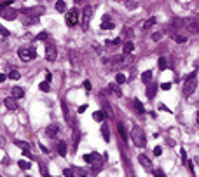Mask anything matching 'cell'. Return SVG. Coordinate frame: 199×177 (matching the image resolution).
I'll return each instance as SVG.
<instances>
[{
    "label": "cell",
    "instance_id": "cell-4",
    "mask_svg": "<svg viewBox=\"0 0 199 177\" xmlns=\"http://www.w3.org/2000/svg\"><path fill=\"white\" fill-rule=\"evenodd\" d=\"M65 21H66V25H68V26H75V25H77V21H79V11H75V9L68 11V12H66V16H65Z\"/></svg>",
    "mask_w": 199,
    "mask_h": 177
},
{
    "label": "cell",
    "instance_id": "cell-32",
    "mask_svg": "<svg viewBox=\"0 0 199 177\" xmlns=\"http://www.w3.org/2000/svg\"><path fill=\"white\" fill-rule=\"evenodd\" d=\"M166 65H168V63H166V58H159V68H161V70H164V68H166Z\"/></svg>",
    "mask_w": 199,
    "mask_h": 177
},
{
    "label": "cell",
    "instance_id": "cell-15",
    "mask_svg": "<svg viewBox=\"0 0 199 177\" xmlns=\"http://www.w3.org/2000/svg\"><path fill=\"white\" fill-rule=\"evenodd\" d=\"M101 133H103V140L105 142H110V130H108V125L107 123L101 125Z\"/></svg>",
    "mask_w": 199,
    "mask_h": 177
},
{
    "label": "cell",
    "instance_id": "cell-44",
    "mask_svg": "<svg viewBox=\"0 0 199 177\" xmlns=\"http://www.w3.org/2000/svg\"><path fill=\"white\" fill-rule=\"evenodd\" d=\"M196 121H198V126H199V112H198V116H196Z\"/></svg>",
    "mask_w": 199,
    "mask_h": 177
},
{
    "label": "cell",
    "instance_id": "cell-43",
    "mask_svg": "<svg viewBox=\"0 0 199 177\" xmlns=\"http://www.w3.org/2000/svg\"><path fill=\"white\" fill-rule=\"evenodd\" d=\"M5 79H7V75H5V74H0V83H3Z\"/></svg>",
    "mask_w": 199,
    "mask_h": 177
},
{
    "label": "cell",
    "instance_id": "cell-28",
    "mask_svg": "<svg viewBox=\"0 0 199 177\" xmlns=\"http://www.w3.org/2000/svg\"><path fill=\"white\" fill-rule=\"evenodd\" d=\"M150 79H152V72H150V70H147V72L142 74V81H143V83H149Z\"/></svg>",
    "mask_w": 199,
    "mask_h": 177
},
{
    "label": "cell",
    "instance_id": "cell-46",
    "mask_svg": "<svg viewBox=\"0 0 199 177\" xmlns=\"http://www.w3.org/2000/svg\"><path fill=\"white\" fill-rule=\"evenodd\" d=\"M194 161H196V163H198V165H199V158H196V160H194Z\"/></svg>",
    "mask_w": 199,
    "mask_h": 177
},
{
    "label": "cell",
    "instance_id": "cell-36",
    "mask_svg": "<svg viewBox=\"0 0 199 177\" xmlns=\"http://www.w3.org/2000/svg\"><path fill=\"white\" fill-rule=\"evenodd\" d=\"M154 154H156V156H161V154H163V149H161V147H154Z\"/></svg>",
    "mask_w": 199,
    "mask_h": 177
},
{
    "label": "cell",
    "instance_id": "cell-24",
    "mask_svg": "<svg viewBox=\"0 0 199 177\" xmlns=\"http://www.w3.org/2000/svg\"><path fill=\"white\" fill-rule=\"evenodd\" d=\"M54 7H56V11H59V12H65V9H66V4H65L63 0H58Z\"/></svg>",
    "mask_w": 199,
    "mask_h": 177
},
{
    "label": "cell",
    "instance_id": "cell-9",
    "mask_svg": "<svg viewBox=\"0 0 199 177\" xmlns=\"http://www.w3.org/2000/svg\"><path fill=\"white\" fill-rule=\"evenodd\" d=\"M58 133H59V126L58 125H49L47 128H45V137H49V139H54V137H58Z\"/></svg>",
    "mask_w": 199,
    "mask_h": 177
},
{
    "label": "cell",
    "instance_id": "cell-42",
    "mask_svg": "<svg viewBox=\"0 0 199 177\" xmlns=\"http://www.w3.org/2000/svg\"><path fill=\"white\" fill-rule=\"evenodd\" d=\"M152 172H154L156 176H164V174H163V170H152Z\"/></svg>",
    "mask_w": 199,
    "mask_h": 177
},
{
    "label": "cell",
    "instance_id": "cell-39",
    "mask_svg": "<svg viewBox=\"0 0 199 177\" xmlns=\"http://www.w3.org/2000/svg\"><path fill=\"white\" fill-rule=\"evenodd\" d=\"M0 33H2V35H3V37H7V35H9V32H7V30H5V28H2V26H0Z\"/></svg>",
    "mask_w": 199,
    "mask_h": 177
},
{
    "label": "cell",
    "instance_id": "cell-16",
    "mask_svg": "<svg viewBox=\"0 0 199 177\" xmlns=\"http://www.w3.org/2000/svg\"><path fill=\"white\" fill-rule=\"evenodd\" d=\"M117 130H119V133H121L122 140H124V142H128V140H129V135L126 133V128H124V125H122V123H117Z\"/></svg>",
    "mask_w": 199,
    "mask_h": 177
},
{
    "label": "cell",
    "instance_id": "cell-10",
    "mask_svg": "<svg viewBox=\"0 0 199 177\" xmlns=\"http://www.w3.org/2000/svg\"><path fill=\"white\" fill-rule=\"evenodd\" d=\"M17 98L16 97H7L5 100H3V104H5V107L9 109V111H16L17 109V102H16Z\"/></svg>",
    "mask_w": 199,
    "mask_h": 177
},
{
    "label": "cell",
    "instance_id": "cell-7",
    "mask_svg": "<svg viewBox=\"0 0 199 177\" xmlns=\"http://www.w3.org/2000/svg\"><path fill=\"white\" fill-rule=\"evenodd\" d=\"M91 16H93V7H91V5H86V7L82 9V25H84V26H87Z\"/></svg>",
    "mask_w": 199,
    "mask_h": 177
},
{
    "label": "cell",
    "instance_id": "cell-13",
    "mask_svg": "<svg viewBox=\"0 0 199 177\" xmlns=\"http://www.w3.org/2000/svg\"><path fill=\"white\" fill-rule=\"evenodd\" d=\"M100 102H101V105H103V111H105V114H107V116H110V118H114V112H112V107H110V104H108L105 98H100Z\"/></svg>",
    "mask_w": 199,
    "mask_h": 177
},
{
    "label": "cell",
    "instance_id": "cell-35",
    "mask_svg": "<svg viewBox=\"0 0 199 177\" xmlns=\"http://www.w3.org/2000/svg\"><path fill=\"white\" fill-rule=\"evenodd\" d=\"M161 37H163V33H154V35H152V40L157 42V40H161Z\"/></svg>",
    "mask_w": 199,
    "mask_h": 177
},
{
    "label": "cell",
    "instance_id": "cell-5",
    "mask_svg": "<svg viewBox=\"0 0 199 177\" xmlns=\"http://www.w3.org/2000/svg\"><path fill=\"white\" fill-rule=\"evenodd\" d=\"M56 56H58L56 46H54V44H47V46H45V60H47V61H54Z\"/></svg>",
    "mask_w": 199,
    "mask_h": 177
},
{
    "label": "cell",
    "instance_id": "cell-3",
    "mask_svg": "<svg viewBox=\"0 0 199 177\" xmlns=\"http://www.w3.org/2000/svg\"><path fill=\"white\" fill-rule=\"evenodd\" d=\"M17 56H19L23 61H30V60L35 58V49H33V47H21V49L17 51Z\"/></svg>",
    "mask_w": 199,
    "mask_h": 177
},
{
    "label": "cell",
    "instance_id": "cell-25",
    "mask_svg": "<svg viewBox=\"0 0 199 177\" xmlns=\"http://www.w3.org/2000/svg\"><path fill=\"white\" fill-rule=\"evenodd\" d=\"M108 88H110V91H114V93H115V97H122V91L119 90V86H117V84H110Z\"/></svg>",
    "mask_w": 199,
    "mask_h": 177
},
{
    "label": "cell",
    "instance_id": "cell-33",
    "mask_svg": "<svg viewBox=\"0 0 199 177\" xmlns=\"http://www.w3.org/2000/svg\"><path fill=\"white\" fill-rule=\"evenodd\" d=\"M107 44H108V46H117V44H121V39H112V40H107Z\"/></svg>",
    "mask_w": 199,
    "mask_h": 177
},
{
    "label": "cell",
    "instance_id": "cell-26",
    "mask_svg": "<svg viewBox=\"0 0 199 177\" xmlns=\"http://www.w3.org/2000/svg\"><path fill=\"white\" fill-rule=\"evenodd\" d=\"M17 165H19V169H21V170H28V169L31 167V163H28V161H24V160H19V161H17Z\"/></svg>",
    "mask_w": 199,
    "mask_h": 177
},
{
    "label": "cell",
    "instance_id": "cell-8",
    "mask_svg": "<svg viewBox=\"0 0 199 177\" xmlns=\"http://www.w3.org/2000/svg\"><path fill=\"white\" fill-rule=\"evenodd\" d=\"M128 63H129V54H126V53L122 56H115L114 58V65L115 67H126Z\"/></svg>",
    "mask_w": 199,
    "mask_h": 177
},
{
    "label": "cell",
    "instance_id": "cell-19",
    "mask_svg": "<svg viewBox=\"0 0 199 177\" xmlns=\"http://www.w3.org/2000/svg\"><path fill=\"white\" fill-rule=\"evenodd\" d=\"M173 40H175L177 44H184V42H187V37H185V35H182V33L173 32Z\"/></svg>",
    "mask_w": 199,
    "mask_h": 177
},
{
    "label": "cell",
    "instance_id": "cell-2",
    "mask_svg": "<svg viewBox=\"0 0 199 177\" xmlns=\"http://www.w3.org/2000/svg\"><path fill=\"white\" fill-rule=\"evenodd\" d=\"M196 86H198V81H196V77H194V75H191L189 79H185V83H184V86H182L184 97H191V95L194 93Z\"/></svg>",
    "mask_w": 199,
    "mask_h": 177
},
{
    "label": "cell",
    "instance_id": "cell-21",
    "mask_svg": "<svg viewBox=\"0 0 199 177\" xmlns=\"http://www.w3.org/2000/svg\"><path fill=\"white\" fill-rule=\"evenodd\" d=\"M156 91H157V84H149V88H147L149 98H154V97H156Z\"/></svg>",
    "mask_w": 199,
    "mask_h": 177
},
{
    "label": "cell",
    "instance_id": "cell-1",
    "mask_svg": "<svg viewBox=\"0 0 199 177\" xmlns=\"http://www.w3.org/2000/svg\"><path fill=\"white\" fill-rule=\"evenodd\" d=\"M131 140H133V144L136 147H145L147 140H145V133H143V130L140 126H133V130H131Z\"/></svg>",
    "mask_w": 199,
    "mask_h": 177
},
{
    "label": "cell",
    "instance_id": "cell-14",
    "mask_svg": "<svg viewBox=\"0 0 199 177\" xmlns=\"http://www.w3.org/2000/svg\"><path fill=\"white\" fill-rule=\"evenodd\" d=\"M10 93H12V97H16V98H23V97H24V90L19 88V86H14V88L10 90Z\"/></svg>",
    "mask_w": 199,
    "mask_h": 177
},
{
    "label": "cell",
    "instance_id": "cell-45",
    "mask_svg": "<svg viewBox=\"0 0 199 177\" xmlns=\"http://www.w3.org/2000/svg\"><path fill=\"white\" fill-rule=\"evenodd\" d=\"M9 2H12V0H3V5H5V4H9Z\"/></svg>",
    "mask_w": 199,
    "mask_h": 177
},
{
    "label": "cell",
    "instance_id": "cell-37",
    "mask_svg": "<svg viewBox=\"0 0 199 177\" xmlns=\"http://www.w3.org/2000/svg\"><path fill=\"white\" fill-rule=\"evenodd\" d=\"M161 88H163V90H170V88H171V84H170V83H163V84H161Z\"/></svg>",
    "mask_w": 199,
    "mask_h": 177
},
{
    "label": "cell",
    "instance_id": "cell-22",
    "mask_svg": "<svg viewBox=\"0 0 199 177\" xmlns=\"http://www.w3.org/2000/svg\"><path fill=\"white\" fill-rule=\"evenodd\" d=\"M58 153H59V156H66V142L59 140V144H58Z\"/></svg>",
    "mask_w": 199,
    "mask_h": 177
},
{
    "label": "cell",
    "instance_id": "cell-31",
    "mask_svg": "<svg viewBox=\"0 0 199 177\" xmlns=\"http://www.w3.org/2000/svg\"><path fill=\"white\" fill-rule=\"evenodd\" d=\"M14 144H16V146H19V147H23V149H30V146H28L26 142H21V140H14Z\"/></svg>",
    "mask_w": 199,
    "mask_h": 177
},
{
    "label": "cell",
    "instance_id": "cell-12",
    "mask_svg": "<svg viewBox=\"0 0 199 177\" xmlns=\"http://www.w3.org/2000/svg\"><path fill=\"white\" fill-rule=\"evenodd\" d=\"M16 14H17L16 11H12V9H7L5 5L2 7V16H3L5 19H14V18H16Z\"/></svg>",
    "mask_w": 199,
    "mask_h": 177
},
{
    "label": "cell",
    "instance_id": "cell-27",
    "mask_svg": "<svg viewBox=\"0 0 199 177\" xmlns=\"http://www.w3.org/2000/svg\"><path fill=\"white\" fill-rule=\"evenodd\" d=\"M9 77H10L12 81H17V79L21 77V74H19V70H10V72H9Z\"/></svg>",
    "mask_w": 199,
    "mask_h": 177
},
{
    "label": "cell",
    "instance_id": "cell-23",
    "mask_svg": "<svg viewBox=\"0 0 199 177\" xmlns=\"http://www.w3.org/2000/svg\"><path fill=\"white\" fill-rule=\"evenodd\" d=\"M93 118H94L96 121H101V123H103V119H105V111H96V112L93 114Z\"/></svg>",
    "mask_w": 199,
    "mask_h": 177
},
{
    "label": "cell",
    "instance_id": "cell-29",
    "mask_svg": "<svg viewBox=\"0 0 199 177\" xmlns=\"http://www.w3.org/2000/svg\"><path fill=\"white\" fill-rule=\"evenodd\" d=\"M115 83H117V84H124V83H126V75H124V74H117V75H115Z\"/></svg>",
    "mask_w": 199,
    "mask_h": 177
},
{
    "label": "cell",
    "instance_id": "cell-18",
    "mask_svg": "<svg viewBox=\"0 0 199 177\" xmlns=\"http://www.w3.org/2000/svg\"><path fill=\"white\" fill-rule=\"evenodd\" d=\"M101 28H103V30H112V28H114V23L110 21V18H108V16H105V18H103Z\"/></svg>",
    "mask_w": 199,
    "mask_h": 177
},
{
    "label": "cell",
    "instance_id": "cell-30",
    "mask_svg": "<svg viewBox=\"0 0 199 177\" xmlns=\"http://www.w3.org/2000/svg\"><path fill=\"white\" fill-rule=\"evenodd\" d=\"M135 107H136V112L143 114V105H142V102H140V100H135Z\"/></svg>",
    "mask_w": 199,
    "mask_h": 177
},
{
    "label": "cell",
    "instance_id": "cell-34",
    "mask_svg": "<svg viewBox=\"0 0 199 177\" xmlns=\"http://www.w3.org/2000/svg\"><path fill=\"white\" fill-rule=\"evenodd\" d=\"M38 88H40L42 91H49V83H40Z\"/></svg>",
    "mask_w": 199,
    "mask_h": 177
},
{
    "label": "cell",
    "instance_id": "cell-40",
    "mask_svg": "<svg viewBox=\"0 0 199 177\" xmlns=\"http://www.w3.org/2000/svg\"><path fill=\"white\" fill-rule=\"evenodd\" d=\"M63 174H65L66 177H72V169H66V170H65Z\"/></svg>",
    "mask_w": 199,
    "mask_h": 177
},
{
    "label": "cell",
    "instance_id": "cell-38",
    "mask_svg": "<svg viewBox=\"0 0 199 177\" xmlns=\"http://www.w3.org/2000/svg\"><path fill=\"white\" fill-rule=\"evenodd\" d=\"M86 109H87V105H80L77 111H79V114H82V112H86Z\"/></svg>",
    "mask_w": 199,
    "mask_h": 177
},
{
    "label": "cell",
    "instance_id": "cell-17",
    "mask_svg": "<svg viewBox=\"0 0 199 177\" xmlns=\"http://www.w3.org/2000/svg\"><path fill=\"white\" fill-rule=\"evenodd\" d=\"M154 25H156V18L152 16V18H149L147 21H143V25H142V28H143V30H150V28H152Z\"/></svg>",
    "mask_w": 199,
    "mask_h": 177
},
{
    "label": "cell",
    "instance_id": "cell-6",
    "mask_svg": "<svg viewBox=\"0 0 199 177\" xmlns=\"http://www.w3.org/2000/svg\"><path fill=\"white\" fill-rule=\"evenodd\" d=\"M84 161L89 165H101V156L98 153H91V154H84Z\"/></svg>",
    "mask_w": 199,
    "mask_h": 177
},
{
    "label": "cell",
    "instance_id": "cell-11",
    "mask_svg": "<svg viewBox=\"0 0 199 177\" xmlns=\"http://www.w3.org/2000/svg\"><path fill=\"white\" fill-rule=\"evenodd\" d=\"M138 161H140V165L145 169V170H149V172H152V163H150V160L145 156V154H140L138 156Z\"/></svg>",
    "mask_w": 199,
    "mask_h": 177
},
{
    "label": "cell",
    "instance_id": "cell-20",
    "mask_svg": "<svg viewBox=\"0 0 199 177\" xmlns=\"http://www.w3.org/2000/svg\"><path fill=\"white\" fill-rule=\"evenodd\" d=\"M133 49H135V44L129 40V42H124V46H122V51L126 53V54H129V53H133Z\"/></svg>",
    "mask_w": 199,
    "mask_h": 177
},
{
    "label": "cell",
    "instance_id": "cell-41",
    "mask_svg": "<svg viewBox=\"0 0 199 177\" xmlns=\"http://www.w3.org/2000/svg\"><path fill=\"white\" fill-rule=\"evenodd\" d=\"M84 88L89 91V90H91V83H89V81H86V83H84Z\"/></svg>",
    "mask_w": 199,
    "mask_h": 177
}]
</instances>
